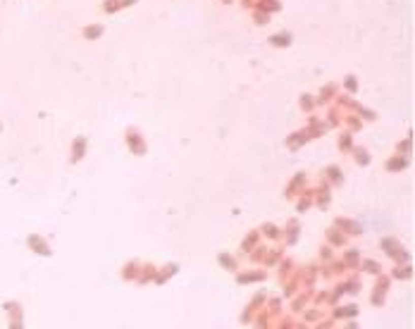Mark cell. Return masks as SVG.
<instances>
[{
  "label": "cell",
  "instance_id": "cell-1",
  "mask_svg": "<svg viewBox=\"0 0 415 329\" xmlns=\"http://www.w3.org/2000/svg\"><path fill=\"white\" fill-rule=\"evenodd\" d=\"M389 286H392V277L389 274H377V282L370 291V306L375 308H384L387 303V293H389Z\"/></svg>",
  "mask_w": 415,
  "mask_h": 329
},
{
  "label": "cell",
  "instance_id": "cell-2",
  "mask_svg": "<svg viewBox=\"0 0 415 329\" xmlns=\"http://www.w3.org/2000/svg\"><path fill=\"white\" fill-rule=\"evenodd\" d=\"M265 298H267L265 291H258L256 296L248 298V303H246V308H243V313L239 315V322H241V324H251V320L256 317V313L265 306Z\"/></svg>",
  "mask_w": 415,
  "mask_h": 329
},
{
  "label": "cell",
  "instance_id": "cell-3",
  "mask_svg": "<svg viewBox=\"0 0 415 329\" xmlns=\"http://www.w3.org/2000/svg\"><path fill=\"white\" fill-rule=\"evenodd\" d=\"M382 251L387 253L392 260H396V265H406V262H410V255L401 248V243L396 241V239H382Z\"/></svg>",
  "mask_w": 415,
  "mask_h": 329
},
{
  "label": "cell",
  "instance_id": "cell-4",
  "mask_svg": "<svg viewBox=\"0 0 415 329\" xmlns=\"http://www.w3.org/2000/svg\"><path fill=\"white\" fill-rule=\"evenodd\" d=\"M358 315H361V306H356V303H348V306H341V303H337V306L329 308V317H332L334 322L356 320Z\"/></svg>",
  "mask_w": 415,
  "mask_h": 329
},
{
  "label": "cell",
  "instance_id": "cell-5",
  "mask_svg": "<svg viewBox=\"0 0 415 329\" xmlns=\"http://www.w3.org/2000/svg\"><path fill=\"white\" fill-rule=\"evenodd\" d=\"M313 293H315V289H303V291H298V293H294V296H291V306H289L291 315H301V313H303V310L310 306Z\"/></svg>",
  "mask_w": 415,
  "mask_h": 329
},
{
  "label": "cell",
  "instance_id": "cell-6",
  "mask_svg": "<svg viewBox=\"0 0 415 329\" xmlns=\"http://www.w3.org/2000/svg\"><path fill=\"white\" fill-rule=\"evenodd\" d=\"M267 279V270H246V272H236V282L239 284H256V282H265Z\"/></svg>",
  "mask_w": 415,
  "mask_h": 329
},
{
  "label": "cell",
  "instance_id": "cell-7",
  "mask_svg": "<svg viewBox=\"0 0 415 329\" xmlns=\"http://www.w3.org/2000/svg\"><path fill=\"white\" fill-rule=\"evenodd\" d=\"M301 279H303V272L298 270L296 274H291V277H286L284 279V291H282V298H291L294 293H298L301 291Z\"/></svg>",
  "mask_w": 415,
  "mask_h": 329
},
{
  "label": "cell",
  "instance_id": "cell-8",
  "mask_svg": "<svg viewBox=\"0 0 415 329\" xmlns=\"http://www.w3.org/2000/svg\"><path fill=\"white\" fill-rule=\"evenodd\" d=\"M177 272H179V265L170 262V265H165V267H160V270H155V277H153V282H155L157 286H163V284L170 282V279H172Z\"/></svg>",
  "mask_w": 415,
  "mask_h": 329
},
{
  "label": "cell",
  "instance_id": "cell-9",
  "mask_svg": "<svg viewBox=\"0 0 415 329\" xmlns=\"http://www.w3.org/2000/svg\"><path fill=\"white\" fill-rule=\"evenodd\" d=\"M263 308L270 313V317H272V320H277V317L284 313V298L282 296H267L265 298V306H263Z\"/></svg>",
  "mask_w": 415,
  "mask_h": 329
},
{
  "label": "cell",
  "instance_id": "cell-10",
  "mask_svg": "<svg viewBox=\"0 0 415 329\" xmlns=\"http://www.w3.org/2000/svg\"><path fill=\"white\" fill-rule=\"evenodd\" d=\"M346 272V267L344 262H339V260H327V265H325V270H322V274H325V279H334V277H341V274Z\"/></svg>",
  "mask_w": 415,
  "mask_h": 329
},
{
  "label": "cell",
  "instance_id": "cell-11",
  "mask_svg": "<svg viewBox=\"0 0 415 329\" xmlns=\"http://www.w3.org/2000/svg\"><path fill=\"white\" fill-rule=\"evenodd\" d=\"M389 277H392V279H399V282H410V279H413V267H410V262L396 265L392 272H389Z\"/></svg>",
  "mask_w": 415,
  "mask_h": 329
},
{
  "label": "cell",
  "instance_id": "cell-12",
  "mask_svg": "<svg viewBox=\"0 0 415 329\" xmlns=\"http://www.w3.org/2000/svg\"><path fill=\"white\" fill-rule=\"evenodd\" d=\"M251 327L253 329H270L272 327V317H270V313H267L265 308H260L258 313H256V317L251 320Z\"/></svg>",
  "mask_w": 415,
  "mask_h": 329
},
{
  "label": "cell",
  "instance_id": "cell-13",
  "mask_svg": "<svg viewBox=\"0 0 415 329\" xmlns=\"http://www.w3.org/2000/svg\"><path fill=\"white\" fill-rule=\"evenodd\" d=\"M153 277H155V265L146 262V265H141V270H139V274H136V279H134V282L141 284V286H146V284L153 282Z\"/></svg>",
  "mask_w": 415,
  "mask_h": 329
},
{
  "label": "cell",
  "instance_id": "cell-14",
  "mask_svg": "<svg viewBox=\"0 0 415 329\" xmlns=\"http://www.w3.org/2000/svg\"><path fill=\"white\" fill-rule=\"evenodd\" d=\"M325 315H327V313H325L322 308H317V306H315V308H313V306H308L306 310L301 313V320L306 322V324H315V322H317V320H322Z\"/></svg>",
  "mask_w": 415,
  "mask_h": 329
},
{
  "label": "cell",
  "instance_id": "cell-15",
  "mask_svg": "<svg viewBox=\"0 0 415 329\" xmlns=\"http://www.w3.org/2000/svg\"><path fill=\"white\" fill-rule=\"evenodd\" d=\"M337 229H341V232H346V234H353V236H358V234L363 232L358 222H353V219H346V217H339V219H337Z\"/></svg>",
  "mask_w": 415,
  "mask_h": 329
},
{
  "label": "cell",
  "instance_id": "cell-16",
  "mask_svg": "<svg viewBox=\"0 0 415 329\" xmlns=\"http://www.w3.org/2000/svg\"><path fill=\"white\" fill-rule=\"evenodd\" d=\"M139 270H141V262H139V260H129V262L122 267V279H124V282H134L136 274H139Z\"/></svg>",
  "mask_w": 415,
  "mask_h": 329
},
{
  "label": "cell",
  "instance_id": "cell-17",
  "mask_svg": "<svg viewBox=\"0 0 415 329\" xmlns=\"http://www.w3.org/2000/svg\"><path fill=\"white\" fill-rule=\"evenodd\" d=\"M361 289H363V284H361V279H358V274H353V277H348V279L344 282V293L346 296H358Z\"/></svg>",
  "mask_w": 415,
  "mask_h": 329
},
{
  "label": "cell",
  "instance_id": "cell-18",
  "mask_svg": "<svg viewBox=\"0 0 415 329\" xmlns=\"http://www.w3.org/2000/svg\"><path fill=\"white\" fill-rule=\"evenodd\" d=\"M341 262H344L346 270H356V267L361 265V255H358V251H356V248H351V251L344 253V260H341Z\"/></svg>",
  "mask_w": 415,
  "mask_h": 329
},
{
  "label": "cell",
  "instance_id": "cell-19",
  "mask_svg": "<svg viewBox=\"0 0 415 329\" xmlns=\"http://www.w3.org/2000/svg\"><path fill=\"white\" fill-rule=\"evenodd\" d=\"M365 274H372V277H377V274H382V265L377 262V260H361V265H358Z\"/></svg>",
  "mask_w": 415,
  "mask_h": 329
},
{
  "label": "cell",
  "instance_id": "cell-20",
  "mask_svg": "<svg viewBox=\"0 0 415 329\" xmlns=\"http://www.w3.org/2000/svg\"><path fill=\"white\" fill-rule=\"evenodd\" d=\"M327 241L332 243V246H346V234L341 232V229H327Z\"/></svg>",
  "mask_w": 415,
  "mask_h": 329
},
{
  "label": "cell",
  "instance_id": "cell-21",
  "mask_svg": "<svg viewBox=\"0 0 415 329\" xmlns=\"http://www.w3.org/2000/svg\"><path fill=\"white\" fill-rule=\"evenodd\" d=\"M217 260H219V265L225 267V270H229V272H239V260H236L234 255H229V253H222Z\"/></svg>",
  "mask_w": 415,
  "mask_h": 329
},
{
  "label": "cell",
  "instance_id": "cell-22",
  "mask_svg": "<svg viewBox=\"0 0 415 329\" xmlns=\"http://www.w3.org/2000/svg\"><path fill=\"white\" fill-rule=\"evenodd\" d=\"M294 267H296V262H294V260H291V258H286V260H284L282 265H279V272H277V277H279V282H284V279H286V277H289V274L294 272Z\"/></svg>",
  "mask_w": 415,
  "mask_h": 329
},
{
  "label": "cell",
  "instance_id": "cell-23",
  "mask_svg": "<svg viewBox=\"0 0 415 329\" xmlns=\"http://www.w3.org/2000/svg\"><path fill=\"white\" fill-rule=\"evenodd\" d=\"M315 279H317V265H310V270L306 272V279H301V286L303 289H313Z\"/></svg>",
  "mask_w": 415,
  "mask_h": 329
},
{
  "label": "cell",
  "instance_id": "cell-24",
  "mask_svg": "<svg viewBox=\"0 0 415 329\" xmlns=\"http://www.w3.org/2000/svg\"><path fill=\"white\" fill-rule=\"evenodd\" d=\"M282 255H284L282 248H274V251H270L265 258H263V262H265V267H272V265H277V262L282 260Z\"/></svg>",
  "mask_w": 415,
  "mask_h": 329
},
{
  "label": "cell",
  "instance_id": "cell-25",
  "mask_svg": "<svg viewBox=\"0 0 415 329\" xmlns=\"http://www.w3.org/2000/svg\"><path fill=\"white\" fill-rule=\"evenodd\" d=\"M256 246H258V232H251V234H248V236H246V239H243L241 248H243V251H246V253H251L253 248H256Z\"/></svg>",
  "mask_w": 415,
  "mask_h": 329
},
{
  "label": "cell",
  "instance_id": "cell-26",
  "mask_svg": "<svg viewBox=\"0 0 415 329\" xmlns=\"http://www.w3.org/2000/svg\"><path fill=\"white\" fill-rule=\"evenodd\" d=\"M31 246L36 253H43V255H50V248H48L46 241H41L39 236H31Z\"/></svg>",
  "mask_w": 415,
  "mask_h": 329
},
{
  "label": "cell",
  "instance_id": "cell-27",
  "mask_svg": "<svg viewBox=\"0 0 415 329\" xmlns=\"http://www.w3.org/2000/svg\"><path fill=\"white\" fill-rule=\"evenodd\" d=\"M129 146L134 148V153H139V155L143 153V141L136 136V131H129Z\"/></svg>",
  "mask_w": 415,
  "mask_h": 329
},
{
  "label": "cell",
  "instance_id": "cell-28",
  "mask_svg": "<svg viewBox=\"0 0 415 329\" xmlns=\"http://www.w3.org/2000/svg\"><path fill=\"white\" fill-rule=\"evenodd\" d=\"M263 234L270 236V239H279V234H282V232L274 227V224H263Z\"/></svg>",
  "mask_w": 415,
  "mask_h": 329
},
{
  "label": "cell",
  "instance_id": "cell-29",
  "mask_svg": "<svg viewBox=\"0 0 415 329\" xmlns=\"http://www.w3.org/2000/svg\"><path fill=\"white\" fill-rule=\"evenodd\" d=\"M325 172H327V177L334 181V184H341V172H339V167H327Z\"/></svg>",
  "mask_w": 415,
  "mask_h": 329
},
{
  "label": "cell",
  "instance_id": "cell-30",
  "mask_svg": "<svg viewBox=\"0 0 415 329\" xmlns=\"http://www.w3.org/2000/svg\"><path fill=\"white\" fill-rule=\"evenodd\" d=\"M403 167H406V160H403V157H394V160L387 162V170H403Z\"/></svg>",
  "mask_w": 415,
  "mask_h": 329
},
{
  "label": "cell",
  "instance_id": "cell-31",
  "mask_svg": "<svg viewBox=\"0 0 415 329\" xmlns=\"http://www.w3.org/2000/svg\"><path fill=\"white\" fill-rule=\"evenodd\" d=\"M289 243H294L298 239V222H289Z\"/></svg>",
  "mask_w": 415,
  "mask_h": 329
},
{
  "label": "cell",
  "instance_id": "cell-32",
  "mask_svg": "<svg viewBox=\"0 0 415 329\" xmlns=\"http://www.w3.org/2000/svg\"><path fill=\"white\" fill-rule=\"evenodd\" d=\"M84 150H86V143H84V141H81V139H79V141L74 143V160H79V157L84 155Z\"/></svg>",
  "mask_w": 415,
  "mask_h": 329
},
{
  "label": "cell",
  "instance_id": "cell-33",
  "mask_svg": "<svg viewBox=\"0 0 415 329\" xmlns=\"http://www.w3.org/2000/svg\"><path fill=\"white\" fill-rule=\"evenodd\" d=\"M356 160H358V164H368L370 162V155L363 148H358V150H356Z\"/></svg>",
  "mask_w": 415,
  "mask_h": 329
},
{
  "label": "cell",
  "instance_id": "cell-34",
  "mask_svg": "<svg viewBox=\"0 0 415 329\" xmlns=\"http://www.w3.org/2000/svg\"><path fill=\"white\" fill-rule=\"evenodd\" d=\"M265 251L267 248H258L256 253H251V262H260V260L265 258Z\"/></svg>",
  "mask_w": 415,
  "mask_h": 329
},
{
  "label": "cell",
  "instance_id": "cell-35",
  "mask_svg": "<svg viewBox=\"0 0 415 329\" xmlns=\"http://www.w3.org/2000/svg\"><path fill=\"white\" fill-rule=\"evenodd\" d=\"M320 258H322V260H332V258H334V253H332V248H329V246H322Z\"/></svg>",
  "mask_w": 415,
  "mask_h": 329
},
{
  "label": "cell",
  "instance_id": "cell-36",
  "mask_svg": "<svg viewBox=\"0 0 415 329\" xmlns=\"http://www.w3.org/2000/svg\"><path fill=\"white\" fill-rule=\"evenodd\" d=\"M10 329H24L22 317H12V322H10Z\"/></svg>",
  "mask_w": 415,
  "mask_h": 329
},
{
  "label": "cell",
  "instance_id": "cell-37",
  "mask_svg": "<svg viewBox=\"0 0 415 329\" xmlns=\"http://www.w3.org/2000/svg\"><path fill=\"white\" fill-rule=\"evenodd\" d=\"M341 329H361V324H358L356 320H346V322H344V327H341Z\"/></svg>",
  "mask_w": 415,
  "mask_h": 329
},
{
  "label": "cell",
  "instance_id": "cell-38",
  "mask_svg": "<svg viewBox=\"0 0 415 329\" xmlns=\"http://www.w3.org/2000/svg\"><path fill=\"white\" fill-rule=\"evenodd\" d=\"M270 329H274V327H270Z\"/></svg>",
  "mask_w": 415,
  "mask_h": 329
},
{
  "label": "cell",
  "instance_id": "cell-39",
  "mask_svg": "<svg viewBox=\"0 0 415 329\" xmlns=\"http://www.w3.org/2000/svg\"><path fill=\"white\" fill-rule=\"evenodd\" d=\"M334 329H337V327H334Z\"/></svg>",
  "mask_w": 415,
  "mask_h": 329
}]
</instances>
